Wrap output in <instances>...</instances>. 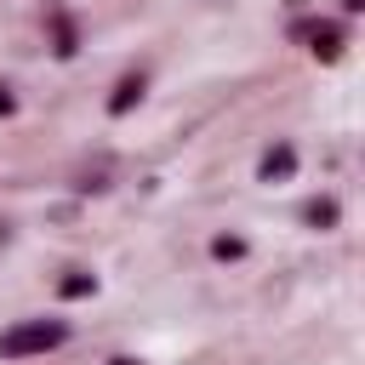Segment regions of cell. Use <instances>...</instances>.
Returning a JSON list of instances; mask_svg holds the SVG:
<instances>
[{"instance_id":"cell-1","label":"cell","mask_w":365,"mask_h":365,"mask_svg":"<svg viewBox=\"0 0 365 365\" xmlns=\"http://www.w3.org/2000/svg\"><path fill=\"white\" fill-rule=\"evenodd\" d=\"M68 342L63 319H17L11 331H0V359H29V354H51Z\"/></svg>"},{"instance_id":"cell-2","label":"cell","mask_w":365,"mask_h":365,"mask_svg":"<svg viewBox=\"0 0 365 365\" xmlns=\"http://www.w3.org/2000/svg\"><path fill=\"white\" fill-rule=\"evenodd\" d=\"M291 171H297V148H291V143H274V148L262 154V165H257L262 182H285Z\"/></svg>"},{"instance_id":"cell-3","label":"cell","mask_w":365,"mask_h":365,"mask_svg":"<svg viewBox=\"0 0 365 365\" xmlns=\"http://www.w3.org/2000/svg\"><path fill=\"white\" fill-rule=\"evenodd\" d=\"M302 34L314 40V57H319V63H336V57H342V29L319 23V29H302Z\"/></svg>"},{"instance_id":"cell-4","label":"cell","mask_w":365,"mask_h":365,"mask_svg":"<svg viewBox=\"0 0 365 365\" xmlns=\"http://www.w3.org/2000/svg\"><path fill=\"white\" fill-rule=\"evenodd\" d=\"M143 91H148V80L143 74H125L114 86V97H108V114H131V103H143Z\"/></svg>"},{"instance_id":"cell-5","label":"cell","mask_w":365,"mask_h":365,"mask_svg":"<svg viewBox=\"0 0 365 365\" xmlns=\"http://www.w3.org/2000/svg\"><path fill=\"white\" fill-rule=\"evenodd\" d=\"M91 291H97V274H86V268H74V274L57 285V297H63V302H80V297H91Z\"/></svg>"},{"instance_id":"cell-6","label":"cell","mask_w":365,"mask_h":365,"mask_svg":"<svg viewBox=\"0 0 365 365\" xmlns=\"http://www.w3.org/2000/svg\"><path fill=\"white\" fill-rule=\"evenodd\" d=\"M51 40H57V46H51V51H57V57H74V51H80V40H74V23H68V17H63V11H57V17H51Z\"/></svg>"},{"instance_id":"cell-7","label":"cell","mask_w":365,"mask_h":365,"mask_svg":"<svg viewBox=\"0 0 365 365\" xmlns=\"http://www.w3.org/2000/svg\"><path fill=\"white\" fill-rule=\"evenodd\" d=\"M302 222H308V228H331V222H336V200H308Z\"/></svg>"},{"instance_id":"cell-8","label":"cell","mask_w":365,"mask_h":365,"mask_svg":"<svg viewBox=\"0 0 365 365\" xmlns=\"http://www.w3.org/2000/svg\"><path fill=\"white\" fill-rule=\"evenodd\" d=\"M211 257H217V262H234V257H245V240H240V234H217V240H211Z\"/></svg>"},{"instance_id":"cell-9","label":"cell","mask_w":365,"mask_h":365,"mask_svg":"<svg viewBox=\"0 0 365 365\" xmlns=\"http://www.w3.org/2000/svg\"><path fill=\"white\" fill-rule=\"evenodd\" d=\"M6 114H17V97H11L6 86H0V120H6Z\"/></svg>"},{"instance_id":"cell-10","label":"cell","mask_w":365,"mask_h":365,"mask_svg":"<svg viewBox=\"0 0 365 365\" xmlns=\"http://www.w3.org/2000/svg\"><path fill=\"white\" fill-rule=\"evenodd\" d=\"M108 365H143V359H125V354H120V359H108Z\"/></svg>"}]
</instances>
